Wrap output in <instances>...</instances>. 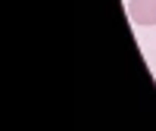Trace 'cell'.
<instances>
[{
    "label": "cell",
    "instance_id": "cell-1",
    "mask_svg": "<svg viewBox=\"0 0 156 131\" xmlns=\"http://www.w3.org/2000/svg\"><path fill=\"white\" fill-rule=\"evenodd\" d=\"M128 19L134 25H156V0H128Z\"/></svg>",
    "mask_w": 156,
    "mask_h": 131
}]
</instances>
